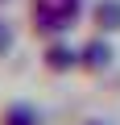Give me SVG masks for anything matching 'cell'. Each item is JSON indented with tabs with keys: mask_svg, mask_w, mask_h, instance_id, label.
<instances>
[{
	"mask_svg": "<svg viewBox=\"0 0 120 125\" xmlns=\"http://www.w3.org/2000/svg\"><path fill=\"white\" fill-rule=\"evenodd\" d=\"M83 17V0H29V25L41 42L66 38Z\"/></svg>",
	"mask_w": 120,
	"mask_h": 125,
	"instance_id": "6da1fadb",
	"label": "cell"
},
{
	"mask_svg": "<svg viewBox=\"0 0 120 125\" xmlns=\"http://www.w3.org/2000/svg\"><path fill=\"white\" fill-rule=\"evenodd\" d=\"M0 125H46V113L33 100H4L0 104Z\"/></svg>",
	"mask_w": 120,
	"mask_h": 125,
	"instance_id": "277c9868",
	"label": "cell"
},
{
	"mask_svg": "<svg viewBox=\"0 0 120 125\" xmlns=\"http://www.w3.org/2000/svg\"><path fill=\"white\" fill-rule=\"evenodd\" d=\"M8 46H13V25L0 17V54H8Z\"/></svg>",
	"mask_w": 120,
	"mask_h": 125,
	"instance_id": "8992f818",
	"label": "cell"
},
{
	"mask_svg": "<svg viewBox=\"0 0 120 125\" xmlns=\"http://www.w3.org/2000/svg\"><path fill=\"white\" fill-rule=\"evenodd\" d=\"M41 67H46L50 75L79 71V46H71L66 38H54V42H46V50H41Z\"/></svg>",
	"mask_w": 120,
	"mask_h": 125,
	"instance_id": "3957f363",
	"label": "cell"
},
{
	"mask_svg": "<svg viewBox=\"0 0 120 125\" xmlns=\"http://www.w3.org/2000/svg\"><path fill=\"white\" fill-rule=\"evenodd\" d=\"M91 29L104 38L120 33V0H95L91 4Z\"/></svg>",
	"mask_w": 120,
	"mask_h": 125,
	"instance_id": "5b68a950",
	"label": "cell"
},
{
	"mask_svg": "<svg viewBox=\"0 0 120 125\" xmlns=\"http://www.w3.org/2000/svg\"><path fill=\"white\" fill-rule=\"evenodd\" d=\"M0 4H8V0H0Z\"/></svg>",
	"mask_w": 120,
	"mask_h": 125,
	"instance_id": "ba28073f",
	"label": "cell"
},
{
	"mask_svg": "<svg viewBox=\"0 0 120 125\" xmlns=\"http://www.w3.org/2000/svg\"><path fill=\"white\" fill-rule=\"evenodd\" d=\"M112 62H116V50L104 33H95L91 42L79 46V71L83 75H104V71H112Z\"/></svg>",
	"mask_w": 120,
	"mask_h": 125,
	"instance_id": "7a4b0ae2",
	"label": "cell"
},
{
	"mask_svg": "<svg viewBox=\"0 0 120 125\" xmlns=\"http://www.w3.org/2000/svg\"><path fill=\"white\" fill-rule=\"evenodd\" d=\"M83 125H108V121H83Z\"/></svg>",
	"mask_w": 120,
	"mask_h": 125,
	"instance_id": "52a82bcc",
	"label": "cell"
}]
</instances>
